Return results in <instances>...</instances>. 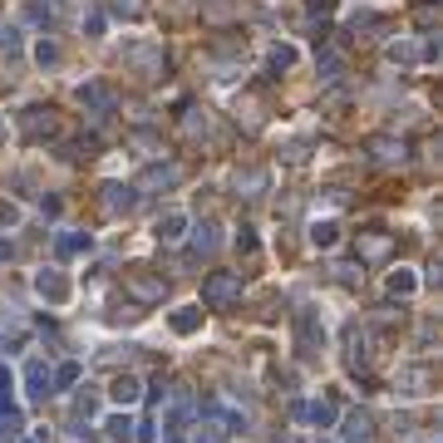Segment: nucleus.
<instances>
[{
    "instance_id": "1",
    "label": "nucleus",
    "mask_w": 443,
    "mask_h": 443,
    "mask_svg": "<svg viewBox=\"0 0 443 443\" xmlns=\"http://www.w3.org/2000/svg\"><path fill=\"white\" fill-rule=\"evenodd\" d=\"M108 10H114L119 20H143L148 15V0H108Z\"/></svg>"
},
{
    "instance_id": "2",
    "label": "nucleus",
    "mask_w": 443,
    "mask_h": 443,
    "mask_svg": "<svg viewBox=\"0 0 443 443\" xmlns=\"http://www.w3.org/2000/svg\"><path fill=\"white\" fill-rule=\"evenodd\" d=\"M232 296H237L232 276H212V281H207V301H232Z\"/></svg>"
},
{
    "instance_id": "3",
    "label": "nucleus",
    "mask_w": 443,
    "mask_h": 443,
    "mask_svg": "<svg viewBox=\"0 0 443 443\" xmlns=\"http://www.w3.org/2000/svg\"><path fill=\"white\" fill-rule=\"evenodd\" d=\"M128 60H133V65H143V69H158V65H162V49H153V44H133Z\"/></svg>"
},
{
    "instance_id": "4",
    "label": "nucleus",
    "mask_w": 443,
    "mask_h": 443,
    "mask_svg": "<svg viewBox=\"0 0 443 443\" xmlns=\"http://www.w3.org/2000/svg\"><path fill=\"white\" fill-rule=\"evenodd\" d=\"M390 60H394V65H414V60H419V44H414V40L390 44Z\"/></svg>"
},
{
    "instance_id": "5",
    "label": "nucleus",
    "mask_w": 443,
    "mask_h": 443,
    "mask_svg": "<svg viewBox=\"0 0 443 443\" xmlns=\"http://www.w3.org/2000/svg\"><path fill=\"white\" fill-rule=\"evenodd\" d=\"M79 99L94 103V108H108V89L103 84H79Z\"/></svg>"
},
{
    "instance_id": "6",
    "label": "nucleus",
    "mask_w": 443,
    "mask_h": 443,
    "mask_svg": "<svg viewBox=\"0 0 443 443\" xmlns=\"http://www.w3.org/2000/svg\"><path fill=\"white\" fill-rule=\"evenodd\" d=\"M296 65V44H276L271 49V69H291Z\"/></svg>"
},
{
    "instance_id": "7",
    "label": "nucleus",
    "mask_w": 443,
    "mask_h": 443,
    "mask_svg": "<svg viewBox=\"0 0 443 443\" xmlns=\"http://www.w3.org/2000/svg\"><path fill=\"white\" fill-rule=\"evenodd\" d=\"M40 291H44L49 301H60V296H65V281H60V276H40Z\"/></svg>"
},
{
    "instance_id": "8",
    "label": "nucleus",
    "mask_w": 443,
    "mask_h": 443,
    "mask_svg": "<svg viewBox=\"0 0 443 443\" xmlns=\"http://www.w3.org/2000/svg\"><path fill=\"white\" fill-rule=\"evenodd\" d=\"M35 60H40V65H54V60H60V44L40 40V44H35Z\"/></svg>"
},
{
    "instance_id": "9",
    "label": "nucleus",
    "mask_w": 443,
    "mask_h": 443,
    "mask_svg": "<svg viewBox=\"0 0 443 443\" xmlns=\"http://www.w3.org/2000/svg\"><path fill=\"white\" fill-rule=\"evenodd\" d=\"M369 25H374L369 10H355V15H350V30H369Z\"/></svg>"
},
{
    "instance_id": "10",
    "label": "nucleus",
    "mask_w": 443,
    "mask_h": 443,
    "mask_svg": "<svg viewBox=\"0 0 443 443\" xmlns=\"http://www.w3.org/2000/svg\"><path fill=\"white\" fill-rule=\"evenodd\" d=\"M433 20H438V6H419V25H424V30H428V25H433Z\"/></svg>"
},
{
    "instance_id": "11",
    "label": "nucleus",
    "mask_w": 443,
    "mask_h": 443,
    "mask_svg": "<svg viewBox=\"0 0 443 443\" xmlns=\"http://www.w3.org/2000/svg\"><path fill=\"white\" fill-rule=\"evenodd\" d=\"M173 325H178V330H192V325H197V310H183V315H173Z\"/></svg>"
}]
</instances>
